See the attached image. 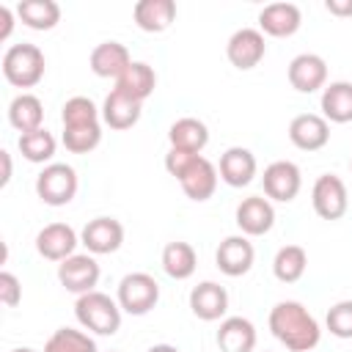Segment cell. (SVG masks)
Instances as JSON below:
<instances>
[{
	"mask_svg": "<svg viewBox=\"0 0 352 352\" xmlns=\"http://www.w3.org/2000/svg\"><path fill=\"white\" fill-rule=\"evenodd\" d=\"M267 324H270V333L289 352H311L322 338V327H319L316 316L297 300L275 302Z\"/></svg>",
	"mask_w": 352,
	"mask_h": 352,
	"instance_id": "1",
	"label": "cell"
},
{
	"mask_svg": "<svg viewBox=\"0 0 352 352\" xmlns=\"http://www.w3.org/2000/svg\"><path fill=\"white\" fill-rule=\"evenodd\" d=\"M121 305L118 300H113L104 292H88L80 294L74 302V316L80 322L82 330L94 333V336H116L121 327Z\"/></svg>",
	"mask_w": 352,
	"mask_h": 352,
	"instance_id": "2",
	"label": "cell"
},
{
	"mask_svg": "<svg viewBox=\"0 0 352 352\" xmlns=\"http://www.w3.org/2000/svg\"><path fill=\"white\" fill-rule=\"evenodd\" d=\"M0 69H3V77H6L8 85H14V88H33V85H38L44 80L47 58H44V52L36 44L22 41V44H11L3 52Z\"/></svg>",
	"mask_w": 352,
	"mask_h": 352,
	"instance_id": "3",
	"label": "cell"
},
{
	"mask_svg": "<svg viewBox=\"0 0 352 352\" xmlns=\"http://www.w3.org/2000/svg\"><path fill=\"white\" fill-rule=\"evenodd\" d=\"M80 187L77 170L69 162H50L36 176V195L47 206H66L74 201Z\"/></svg>",
	"mask_w": 352,
	"mask_h": 352,
	"instance_id": "4",
	"label": "cell"
},
{
	"mask_svg": "<svg viewBox=\"0 0 352 352\" xmlns=\"http://www.w3.org/2000/svg\"><path fill=\"white\" fill-rule=\"evenodd\" d=\"M116 300L124 314L129 316H146L160 302V283L148 272H129L118 280Z\"/></svg>",
	"mask_w": 352,
	"mask_h": 352,
	"instance_id": "5",
	"label": "cell"
},
{
	"mask_svg": "<svg viewBox=\"0 0 352 352\" xmlns=\"http://www.w3.org/2000/svg\"><path fill=\"white\" fill-rule=\"evenodd\" d=\"M311 204L322 220H341L349 209V192L344 179L336 173H322L311 187Z\"/></svg>",
	"mask_w": 352,
	"mask_h": 352,
	"instance_id": "6",
	"label": "cell"
},
{
	"mask_svg": "<svg viewBox=\"0 0 352 352\" xmlns=\"http://www.w3.org/2000/svg\"><path fill=\"white\" fill-rule=\"evenodd\" d=\"M264 55H267V41L258 28H239L231 33V38L226 44V58L239 72L256 69L264 60Z\"/></svg>",
	"mask_w": 352,
	"mask_h": 352,
	"instance_id": "7",
	"label": "cell"
},
{
	"mask_svg": "<svg viewBox=\"0 0 352 352\" xmlns=\"http://www.w3.org/2000/svg\"><path fill=\"white\" fill-rule=\"evenodd\" d=\"M99 275H102L99 261L91 253H74V256H69L66 261L58 264V280H60V286L66 292L77 294V297L94 292L96 283H99Z\"/></svg>",
	"mask_w": 352,
	"mask_h": 352,
	"instance_id": "8",
	"label": "cell"
},
{
	"mask_svg": "<svg viewBox=\"0 0 352 352\" xmlns=\"http://www.w3.org/2000/svg\"><path fill=\"white\" fill-rule=\"evenodd\" d=\"M261 184H264V195L270 201L289 204L297 198V192L302 187V173L292 160H275L264 168Z\"/></svg>",
	"mask_w": 352,
	"mask_h": 352,
	"instance_id": "9",
	"label": "cell"
},
{
	"mask_svg": "<svg viewBox=\"0 0 352 352\" xmlns=\"http://www.w3.org/2000/svg\"><path fill=\"white\" fill-rule=\"evenodd\" d=\"M80 245H85V250L91 256H110L124 245V226L116 217H94L82 226L80 231Z\"/></svg>",
	"mask_w": 352,
	"mask_h": 352,
	"instance_id": "10",
	"label": "cell"
},
{
	"mask_svg": "<svg viewBox=\"0 0 352 352\" xmlns=\"http://www.w3.org/2000/svg\"><path fill=\"white\" fill-rule=\"evenodd\" d=\"M286 77L297 94H316L327 85V63L316 52H300L289 60Z\"/></svg>",
	"mask_w": 352,
	"mask_h": 352,
	"instance_id": "11",
	"label": "cell"
},
{
	"mask_svg": "<svg viewBox=\"0 0 352 352\" xmlns=\"http://www.w3.org/2000/svg\"><path fill=\"white\" fill-rule=\"evenodd\" d=\"M256 261V250H253V242L250 236L245 234H231L226 236L217 250H214V264L223 275L228 278H239V275H248L250 267Z\"/></svg>",
	"mask_w": 352,
	"mask_h": 352,
	"instance_id": "12",
	"label": "cell"
},
{
	"mask_svg": "<svg viewBox=\"0 0 352 352\" xmlns=\"http://www.w3.org/2000/svg\"><path fill=\"white\" fill-rule=\"evenodd\" d=\"M234 220L245 236H264L275 226V206L267 195H248L239 201Z\"/></svg>",
	"mask_w": 352,
	"mask_h": 352,
	"instance_id": "13",
	"label": "cell"
},
{
	"mask_svg": "<svg viewBox=\"0 0 352 352\" xmlns=\"http://www.w3.org/2000/svg\"><path fill=\"white\" fill-rule=\"evenodd\" d=\"M80 245V234L69 226V223H50L36 234V250L41 258L47 261H66L69 256H74Z\"/></svg>",
	"mask_w": 352,
	"mask_h": 352,
	"instance_id": "14",
	"label": "cell"
},
{
	"mask_svg": "<svg viewBox=\"0 0 352 352\" xmlns=\"http://www.w3.org/2000/svg\"><path fill=\"white\" fill-rule=\"evenodd\" d=\"M289 140L300 151H319L330 143V124L319 113H300L289 121Z\"/></svg>",
	"mask_w": 352,
	"mask_h": 352,
	"instance_id": "15",
	"label": "cell"
},
{
	"mask_svg": "<svg viewBox=\"0 0 352 352\" xmlns=\"http://www.w3.org/2000/svg\"><path fill=\"white\" fill-rule=\"evenodd\" d=\"M190 311L201 322H223L228 311V292L217 280H201L190 292Z\"/></svg>",
	"mask_w": 352,
	"mask_h": 352,
	"instance_id": "16",
	"label": "cell"
},
{
	"mask_svg": "<svg viewBox=\"0 0 352 352\" xmlns=\"http://www.w3.org/2000/svg\"><path fill=\"white\" fill-rule=\"evenodd\" d=\"M302 11L294 3H270L258 11V30L272 38H289L300 30Z\"/></svg>",
	"mask_w": 352,
	"mask_h": 352,
	"instance_id": "17",
	"label": "cell"
},
{
	"mask_svg": "<svg viewBox=\"0 0 352 352\" xmlns=\"http://www.w3.org/2000/svg\"><path fill=\"white\" fill-rule=\"evenodd\" d=\"M256 170H258L256 154L245 146H231L220 154L217 173L228 187H248L256 179Z\"/></svg>",
	"mask_w": 352,
	"mask_h": 352,
	"instance_id": "18",
	"label": "cell"
},
{
	"mask_svg": "<svg viewBox=\"0 0 352 352\" xmlns=\"http://www.w3.org/2000/svg\"><path fill=\"white\" fill-rule=\"evenodd\" d=\"M129 63H132V55L121 41H102L88 55L91 72L102 80H118L126 72Z\"/></svg>",
	"mask_w": 352,
	"mask_h": 352,
	"instance_id": "19",
	"label": "cell"
},
{
	"mask_svg": "<svg viewBox=\"0 0 352 352\" xmlns=\"http://www.w3.org/2000/svg\"><path fill=\"white\" fill-rule=\"evenodd\" d=\"M140 113H143V102L121 94L118 88H113L104 102H102V121L116 129V132H124V129H132L138 121H140Z\"/></svg>",
	"mask_w": 352,
	"mask_h": 352,
	"instance_id": "20",
	"label": "cell"
},
{
	"mask_svg": "<svg viewBox=\"0 0 352 352\" xmlns=\"http://www.w3.org/2000/svg\"><path fill=\"white\" fill-rule=\"evenodd\" d=\"M217 179H220L217 165L201 154V157L192 162V168L179 179V184H182V190H184V195H187L190 201L204 204V201H209V198L214 195Z\"/></svg>",
	"mask_w": 352,
	"mask_h": 352,
	"instance_id": "21",
	"label": "cell"
},
{
	"mask_svg": "<svg viewBox=\"0 0 352 352\" xmlns=\"http://www.w3.org/2000/svg\"><path fill=\"white\" fill-rule=\"evenodd\" d=\"M256 338V324L248 316H226L214 336L220 352H253Z\"/></svg>",
	"mask_w": 352,
	"mask_h": 352,
	"instance_id": "22",
	"label": "cell"
},
{
	"mask_svg": "<svg viewBox=\"0 0 352 352\" xmlns=\"http://www.w3.org/2000/svg\"><path fill=\"white\" fill-rule=\"evenodd\" d=\"M132 19L143 33H165L176 22L173 0H138L132 6Z\"/></svg>",
	"mask_w": 352,
	"mask_h": 352,
	"instance_id": "23",
	"label": "cell"
},
{
	"mask_svg": "<svg viewBox=\"0 0 352 352\" xmlns=\"http://www.w3.org/2000/svg\"><path fill=\"white\" fill-rule=\"evenodd\" d=\"M168 143H170V148L201 154L206 148V143H209V126L201 118H195V116L176 118L168 126Z\"/></svg>",
	"mask_w": 352,
	"mask_h": 352,
	"instance_id": "24",
	"label": "cell"
},
{
	"mask_svg": "<svg viewBox=\"0 0 352 352\" xmlns=\"http://www.w3.org/2000/svg\"><path fill=\"white\" fill-rule=\"evenodd\" d=\"M319 107L327 124H349L352 121V82L349 80L327 82L322 88Z\"/></svg>",
	"mask_w": 352,
	"mask_h": 352,
	"instance_id": "25",
	"label": "cell"
},
{
	"mask_svg": "<svg viewBox=\"0 0 352 352\" xmlns=\"http://www.w3.org/2000/svg\"><path fill=\"white\" fill-rule=\"evenodd\" d=\"M8 124L25 135V132H33V129H41L44 126V104L36 94H16L8 104Z\"/></svg>",
	"mask_w": 352,
	"mask_h": 352,
	"instance_id": "26",
	"label": "cell"
},
{
	"mask_svg": "<svg viewBox=\"0 0 352 352\" xmlns=\"http://www.w3.org/2000/svg\"><path fill=\"white\" fill-rule=\"evenodd\" d=\"M116 88L121 94L138 99V102H146L154 94V88H157V72L146 60H132L126 66V72L116 80Z\"/></svg>",
	"mask_w": 352,
	"mask_h": 352,
	"instance_id": "27",
	"label": "cell"
},
{
	"mask_svg": "<svg viewBox=\"0 0 352 352\" xmlns=\"http://www.w3.org/2000/svg\"><path fill=\"white\" fill-rule=\"evenodd\" d=\"M195 267H198V253L190 242L176 239V242H168L162 248V270H165L168 278L187 280V278H192Z\"/></svg>",
	"mask_w": 352,
	"mask_h": 352,
	"instance_id": "28",
	"label": "cell"
},
{
	"mask_svg": "<svg viewBox=\"0 0 352 352\" xmlns=\"http://www.w3.org/2000/svg\"><path fill=\"white\" fill-rule=\"evenodd\" d=\"M16 19L30 30H52L60 22V6L55 0H22L16 3Z\"/></svg>",
	"mask_w": 352,
	"mask_h": 352,
	"instance_id": "29",
	"label": "cell"
},
{
	"mask_svg": "<svg viewBox=\"0 0 352 352\" xmlns=\"http://www.w3.org/2000/svg\"><path fill=\"white\" fill-rule=\"evenodd\" d=\"M19 146V154L28 160V162H36V165H50L52 157H55V148H58V140L50 129H33V132H25L19 135L16 140Z\"/></svg>",
	"mask_w": 352,
	"mask_h": 352,
	"instance_id": "30",
	"label": "cell"
},
{
	"mask_svg": "<svg viewBox=\"0 0 352 352\" xmlns=\"http://www.w3.org/2000/svg\"><path fill=\"white\" fill-rule=\"evenodd\" d=\"M308 270V253L300 245H283L272 258V275L280 283H297Z\"/></svg>",
	"mask_w": 352,
	"mask_h": 352,
	"instance_id": "31",
	"label": "cell"
},
{
	"mask_svg": "<svg viewBox=\"0 0 352 352\" xmlns=\"http://www.w3.org/2000/svg\"><path fill=\"white\" fill-rule=\"evenodd\" d=\"M44 352H99L96 341L88 330H77V327H58L47 341H44Z\"/></svg>",
	"mask_w": 352,
	"mask_h": 352,
	"instance_id": "32",
	"label": "cell"
},
{
	"mask_svg": "<svg viewBox=\"0 0 352 352\" xmlns=\"http://www.w3.org/2000/svg\"><path fill=\"white\" fill-rule=\"evenodd\" d=\"M63 126H85V124H102V107L94 104L88 96H72L60 107Z\"/></svg>",
	"mask_w": 352,
	"mask_h": 352,
	"instance_id": "33",
	"label": "cell"
},
{
	"mask_svg": "<svg viewBox=\"0 0 352 352\" xmlns=\"http://www.w3.org/2000/svg\"><path fill=\"white\" fill-rule=\"evenodd\" d=\"M66 151L72 154H91L102 143V124H85V126H63L60 135Z\"/></svg>",
	"mask_w": 352,
	"mask_h": 352,
	"instance_id": "34",
	"label": "cell"
},
{
	"mask_svg": "<svg viewBox=\"0 0 352 352\" xmlns=\"http://www.w3.org/2000/svg\"><path fill=\"white\" fill-rule=\"evenodd\" d=\"M324 324L330 330V336L336 338H352V300H338L336 305L327 308Z\"/></svg>",
	"mask_w": 352,
	"mask_h": 352,
	"instance_id": "35",
	"label": "cell"
},
{
	"mask_svg": "<svg viewBox=\"0 0 352 352\" xmlns=\"http://www.w3.org/2000/svg\"><path fill=\"white\" fill-rule=\"evenodd\" d=\"M201 154H190V151H179V148H168V154H165V170L179 182L190 168H192V162L198 160Z\"/></svg>",
	"mask_w": 352,
	"mask_h": 352,
	"instance_id": "36",
	"label": "cell"
},
{
	"mask_svg": "<svg viewBox=\"0 0 352 352\" xmlns=\"http://www.w3.org/2000/svg\"><path fill=\"white\" fill-rule=\"evenodd\" d=\"M0 302H3L6 308H16V305L22 302V283H19V278H16L14 272H8V270L0 272Z\"/></svg>",
	"mask_w": 352,
	"mask_h": 352,
	"instance_id": "37",
	"label": "cell"
},
{
	"mask_svg": "<svg viewBox=\"0 0 352 352\" xmlns=\"http://www.w3.org/2000/svg\"><path fill=\"white\" fill-rule=\"evenodd\" d=\"M14 19H16V8L0 6V41H6L14 30Z\"/></svg>",
	"mask_w": 352,
	"mask_h": 352,
	"instance_id": "38",
	"label": "cell"
},
{
	"mask_svg": "<svg viewBox=\"0 0 352 352\" xmlns=\"http://www.w3.org/2000/svg\"><path fill=\"white\" fill-rule=\"evenodd\" d=\"M324 8L333 16H352V0H324Z\"/></svg>",
	"mask_w": 352,
	"mask_h": 352,
	"instance_id": "39",
	"label": "cell"
},
{
	"mask_svg": "<svg viewBox=\"0 0 352 352\" xmlns=\"http://www.w3.org/2000/svg\"><path fill=\"white\" fill-rule=\"evenodd\" d=\"M0 162H3V176H0V187H6L11 182V154L3 148L0 151Z\"/></svg>",
	"mask_w": 352,
	"mask_h": 352,
	"instance_id": "40",
	"label": "cell"
},
{
	"mask_svg": "<svg viewBox=\"0 0 352 352\" xmlns=\"http://www.w3.org/2000/svg\"><path fill=\"white\" fill-rule=\"evenodd\" d=\"M146 352H182V349L173 346V344H154V346H148Z\"/></svg>",
	"mask_w": 352,
	"mask_h": 352,
	"instance_id": "41",
	"label": "cell"
},
{
	"mask_svg": "<svg viewBox=\"0 0 352 352\" xmlns=\"http://www.w3.org/2000/svg\"><path fill=\"white\" fill-rule=\"evenodd\" d=\"M11 352H36V349H30V346H16V349H11Z\"/></svg>",
	"mask_w": 352,
	"mask_h": 352,
	"instance_id": "42",
	"label": "cell"
},
{
	"mask_svg": "<svg viewBox=\"0 0 352 352\" xmlns=\"http://www.w3.org/2000/svg\"><path fill=\"white\" fill-rule=\"evenodd\" d=\"M110 352H118V349H110Z\"/></svg>",
	"mask_w": 352,
	"mask_h": 352,
	"instance_id": "43",
	"label": "cell"
},
{
	"mask_svg": "<svg viewBox=\"0 0 352 352\" xmlns=\"http://www.w3.org/2000/svg\"><path fill=\"white\" fill-rule=\"evenodd\" d=\"M349 168H352V162H349Z\"/></svg>",
	"mask_w": 352,
	"mask_h": 352,
	"instance_id": "44",
	"label": "cell"
}]
</instances>
